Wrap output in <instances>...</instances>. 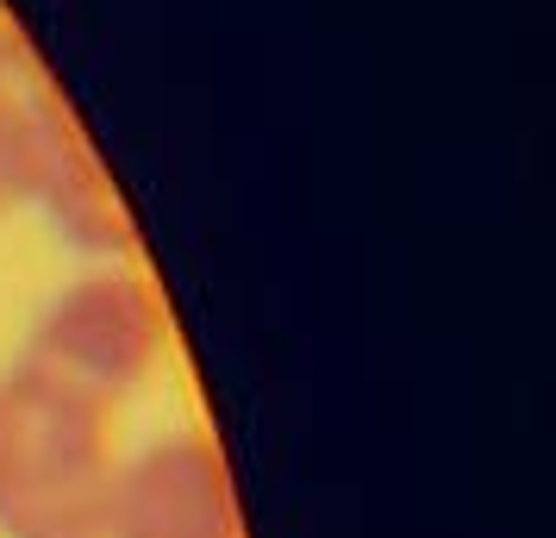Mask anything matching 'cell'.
<instances>
[{
	"mask_svg": "<svg viewBox=\"0 0 556 538\" xmlns=\"http://www.w3.org/2000/svg\"><path fill=\"white\" fill-rule=\"evenodd\" d=\"M56 88L38 76L31 51L0 26V220L31 207V182H38V157H45V132L56 120Z\"/></svg>",
	"mask_w": 556,
	"mask_h": 538,
	"instance_id": "cell-5",
	"label": "cell"
},
{
	"mask_svg": "<svg viewBox=\"0 0 556 538\" xmlns=\"http://www.w3.org/2000/svg\"><path fill=\"white\" fill-rule=\"evenodd\" d=\"M169 308L131 257L76 263L31 313L26 358L101 401H126L163 370Z\"/></svg>",
	"mask_w": 556,
	"mask_h": 538,
	"instance_id": "cell-2",
	"label": "cell"
},
{
	"mask_svg": "<svg viewBox=\"0 0 556 538\" xmlns=\"http://www.w3.org/2000/svg\"><path fill=\"white\" fill-rule=\"evenodd\" d=\"M119 458L113 401L31 358L0 370V538H101Z\"/></svg>",
	"mask_w": 556,
	"mask_h": 538,
	"instance_id": "cell-1",
	"label": "cell"
},
{
	"mask_svg": "<svg viewBox=\"0 0 556 538\" xmlns=\"http://www.w3.org/2000/svg\"><path fill=\"white\" fill-rule=\"evenodd\" d=\"M31 213L51 226L56 245H70L81 263L101 257H131V213L126 195L113 188L106 163L94 145L81 138L70 107H56L51 132H45V157H38V182H31Z\"/></svg>",
	"mask_w": 556,
	"mask_h": 538,
	"instance_id": "cell-4",
	"label": "cell"
},
{
	"mask_svg": "<svg viewBox=\"0 0 556 538\" xmlns=\"http://www.w3.org/2000/svg\"><path fill=\"white\" fill-rule=\"evenodd\" d=\"M101 538H244V508L219 438L169 426L126 451Z\"/></svg>",
	"mask_w": 556,
	"mask_h": 538,
	"instance_id": "cell-3",
	"label": "cell"
}]
</instances>
